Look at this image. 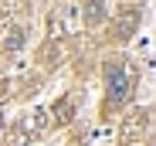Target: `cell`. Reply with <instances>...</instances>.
I'll return each mask as SVG.
<instances>
[{
	"instance_id": "277c9868",
	"label": "cell",
	"mask_w": 156,
	"mask_h": 146,
	"mask_svg": "<svg viewBox=\"0 0 156 146\" xmlns=\"http://www.w3.org/2000/svg\"><path fill=\"white\" fill-rule=\"evenodd\" d=\"M20 41H24V31H14V37L7 41V48H10V51H14V48H20Z\"/></svg>"
},
{
	"instance_id": "3957f363",
	"label": "cell",
	"mask_w": 156,
	"mask_h": 146,
	"mask_svg": "<svg viewBox=\"0 0 156 146\" xmlns=\"http://www.w3.org/2000/svg\"><path fill=\"white\" fill-rule=\"evenodd\" d=\"M102 17H105V4H102V0H88V7H85V24H98Z\"/></svg>"
},
{
	"instance_id": "7a4b0ae2",
	"label": "cell",
	"mask_w": 156,
	"mask_h": 146,
	"mask_svg": "<svg viewBox=\"0 0 156 146\" xmlns=\"http://www.w3.org/2000/svg\"><path fill=\"white\" fill-rule=\"evenodd\" d=\"M136 24H139V10H126V14H119V20H115V37H119V41L133 37Z\"/></svg>"
},
{
	"instance_id": "6da1fadb",
	"label": "cell",
	"mask_w": 156,
	"mask_h": 146,
	"mask_svg": "<svg viewBox=\"0 0 156 146\" xmlns=\"http://www.w3.org/2000/svg\"><path fill=\"white\" fill-rule=\"evenodd\" d=\"M105 78H109V102H112V105H122V102H126V95H129L126 65H122V61H109Z\"/></svg>"
}]
</instances>
